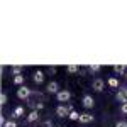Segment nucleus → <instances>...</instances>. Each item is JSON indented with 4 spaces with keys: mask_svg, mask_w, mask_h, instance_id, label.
<instances>
[{
    "mask_svg": "<svg viewBox=\"0 0 127 127\" xmlns=\"http://www.w3.org/2000/svg\"><path fill=\"white\" fill-rule=\"evenodd\" d=\"M73 110H75L73 105H58V107H56V115L61 117V119L69 117V114H71Z\"/></svg>",
    "mask_w": 127,
    "mask_h": 127,
    "instance_id": "nucleus-1",
    "label": "nucleus"
},
{
    "mask_svg": "<svg viewBox=\"0 0 127 127\" xmlns=\"http://www.w3.org/2000/svg\"><path fill=\"white\" fill-rule=\"evenodd\" d=\"M31 95H32V90L31 88H27L26 85L24 87H19V90H17V98L24 100V98H31Z\"/></svg>",
    "mask_w": 127,
    "mask_h": 127,
    "instance_id": "nucleus-2",
    "label": "nucleus"
},
{
    "mask_svg": "<svg viewBox=\"0 0 127 127\" xmlns=\"http://www.w3.org/2000/svg\"><path fill=\"white\" fill-rule=\"evenodd\" d=\"M69 98H71V92H69V90H61L58 95H56V100H58L59 103H64V102H68Z\"/></svg>",
    "mask_w": 127,
    "mask_h": 127,
    "instance_id": "nucleus-3",
    "label": "nucleus"
},
{
    "mask_svg": "<svg viewBox=\"0 0 127 127\" xmlns=\"http://www.w3.org/2000/svg\"><path fill=\"white\" fill-rule=\"evenodd\" d=\"M46 92H48V93H54V95H58L59 92H61V88H59V85L56 83V81H49L48 85H46Z\"/></svg>",
    "mask_w": 127,
    "mask_h": 127,
    "instance_id": "nucleus-4",
    "label": "nucleus"
},
{
    "mask_svg": "<svg viewBox=\"0 0 127 127\" xmlns=\"http://www.w3.org/2000/svg\"><path fill=\"white\" fill-rule=\"evenodd\" d=\"M92 88L95 90V92H103V88H105V81L102 78H95L92 81Z\"/></svg>",
    "mask_w": 127,
    "mask_h": 127,
    "instance_id": "nucleus-5",
    "label": "nucleus"
},
{
    "mask_svg": "<svg viewBox=\"0 0 127 127\" xmlns=\"http://www.w3.org/2000/svg\"><path fill=\"white\" fill-rule=\"evenodd\" d=\"M81 103H83V107H85V108H93L95 100H93V97H92V95H85V97H83V100H81Z\"/></svg>",
    "mask_w": 127,
    "mask_h": 127,
    "instance_id": "nucleus-6",
    "label": "nucleus"
},
{
    "mask_svg": "<svg viewBox=\"0 0 127 127\" xmlns=\"http://www.w3.org/2000/svg\"><path fill=\"white\" fill-rule=\"evenodd\" d=\"M93 115H92V114H88V112H85V114H81V115H80V120L78 122H81V124H90V122H93Z\"/></svg>",
    "mask_w": 127,
    "mask_h": 127,
    "instance_id": "nucleus-7",
    "label": "nucleus"
},
{
    "mask_svg": "<svg viewBox=\"0 0 127 127\" xmlns=\"http://www.w3.org/2000/svg\"><path fill=\"white\" fill-rule=\"evenodd\" d=\"M115 97H117V100H120L122 103H127V88H120Z\"/></svg>",
    "mask_w": 127,
    "mask_h": 127,
    "instance_id": "nucleus-8",
    "label": "nucleus"
},
{
    "mask_svg": "<svg viewBox=\"0 0 127 127\" xmlns=\"http://www.w3.org/2000/svg\"><path fill=\"white\" fill-rule=\"evenodd\" d=\"M32 80H34V83H42L44 81V73L41 71V69H37V71H34V75H32Z\"/></svg>",
    "mask_w": 127,
    "mask_h": 127,
    "instance_id": "nucleus-9",
    "label": "nucleus"
},
{
    "mask_svg": "<svg viewBox=\"0 0 127 127\" xmlns=\"http://www.w3.org/2000/svg\"><path fill=\"white\" fill-rule=\"evenodd\" d=\"M22 115H24V107H22V105H19V107H15V108H14L12 119H15V117H22Z\"/></svg>",
    "mask_w": 127,
    "mask_h": 127,
    "instance_id": "nucleus-10",
    "label": "nucleus"
},
{
    "mask_svg": "<svg viewBox=\"0 0 127 127\" xmlns=\"http://www.w3.org/2000/svg\"><path fill=\"white\" fill-rule=\"evenodd\" d=\"M114 71H115L117 75H126V73H127V68L124 66V64H115V66H114Z\"/></svg>",
    "mask_w": 127,
    "mask_h": 127,
    "instance_id": "nucleus-11",
    "label": "nucleus"
},
{
    "mask_svg": "<svg viewBox=\"0 0 127 127\" xmlns=\"http://www.w3.org/2000/svg\"><path fill=\"white\" fill-rule=\"evenodd\" d=\"M39 119V114H37V110H32L29 115H27V122H36Z\"/></svg>",
    "mask_w": 127,
    "mask_h": 127,
    "instance_id": "nucleus-12",
    "label": "nucleus"
},
{
    "mask_svg": "<svg viewBox=\"0 0 127 127\" xmlns=\"http://www.w3.org/2000/svg\"><path fill=\"white\" fill-rule=\"evenodd\" d=\"M24 81H26V78H24L22 75L14 76V83H15V85H19V87H24Z\"/></svg>",
    "mask_w": 127,
    "mask_h": 127,
    "instance_id": "nucleus-13",
    "label": "nucleus"
},
{
    "mask_svg": "<svg viewBox=\"0 0 127 127\" xmlns=\"http://www.w3.org/2000/svg\"><path fill=\"white\" fill-rule=\"evenodd\" d=\"M88 71H90V73H98V71H100V64H90Z\"/></svg>",
    "mask_w": 127,
    "mask_h": 127,
    "instance_id": "nucleus-14",
    "label": "nucleus"
},
{
    "mask_svg": "<svg viewBox=\"0 0 127 127\" xmlns=\"http://www.w3.org/2000/svg\"><path fill=\"white\" fill-rule=\"evenodd\" d=\"M108 85L112 88H117L119 87V80L117 78H108Z\"/></svg>",
    "mask_w": 127,
    "mask_h": 127,
    "instance_id": "nucleus-15",
    "label": "nucleus"
},
{
    "mask_svg": "<svg viewBox=\"0 0 127 127\" xmlns=\"http://www.w3.org/2000/svg\"><path fill=\"white\" fill-rule=\"evenodd\" d=\"M78 64H69L68 68H66V71H68V73H76V71H78Z\"/></svg>",
    "mask_w": 127,
    "mask_h": 127,
    "instance_id": "nucleus-16",
    "label": "nucleus"
},
{
    "mask_svg": "<svg viewBox=\"0 0 127 127\" xmlns=\"http://www.w3.org/2000/svg\"><path fill=\"white\" fill-rule=\"evenodd\" d=\"M80 115H81V114H78L76 110H73V112L69 114V119H71V120H80Z\"/></svg>",
    "mask_w": 127,
    "mask_h": 127,
    "instance_id": "nucleus-17",
    "label": "nucleus"
},
{
    "mask_svg": "<svg viewBox=\"0 0 127 127\" xmlns=\"http://www.w3.org/2000/svg\"><path fill=\"white\" fill-rule=\"evenodd\" d=\"M7 100H9V98H7V93H5V92H2V95H0V103H2V105H5V103H7Z\"/></svg>",
    "mask_w": 127,
    "mask_h": 127,
    "instance_id": "nucleus-18",
    "label": "nucleus"
},
{
    "mask_svg": "<svg viewBox=\"0 0 127 127\" xmlns=\"http://www.w3.org/2000/svg\"><path fill=\"white\" fill-rule=\"evenodd\" d=\"M20 71H22V68H20V66H14V68H12V73H14L15 76H17V75H20Z\"/></svg>",
    "mask_w": 127,
    "mask_h": 127,
    "instance_id": "nucleus-19",
    "label": "nucleus"
},
{
    "mask_svg": "<svg viewBox=\"0 0 127 127\" xmlns=\"http://www.w3.org/2000/svg\"><path fill=\"white\" fill-rule=\"evenodd\" d=\"M3 127H17V124H15L14 120H7V124H5Z\"/></svg>",
    "mask_w": 127,
    "mask_h": 127,
    "instance_id": "nucleus-20",
    "label": "nucleus"
},
{
    "mask_svg": "<svg viewBox=\"0 0 127 127\" xmlns=\"http://www.w3.org/2000/svg\"><path fill=\"white\" fill-rule=\"evenodd\" d=\"M115 127H127V122L126 120H119L117 124H115Z\"/></svg>",
    "mask_w": 127,
    "mask_h": 127,
    "instance_id": "nucleus-21",
    "label": "nucleus"
},
{
    "mask_svg": "<svg viewBox=\"0 0 127 127\" xmlns=\"http://www.w3.org/2000/svg\"><path fill=\"white\" fill-rule=\"evenodd\" d=\"M120 112L127 115V103H122V107H120Z\"/></svg>",
    "mask_w": 127,
    "mask_h": 127,
    "instance_id": "nucleus-22",
    "label": "nucleus"
},
{
    "mask_svg": "<svg viewBox=\"0 0 127 127\" xmlns=\"http://www.w3.org/2000/svg\"><path fill=\"white\" fill-rule=\"evenodd\" d=\"M48 73H49V75H54V73H56V68H49Z\"/></svg>",
    "mask_w": 127,
    "mask_h": 127,
    "instance_id": "nucleus-23",
    "label": "nucleus"
},
{
    "mask_svg": "<svg viewBox=\"0 0 127 127\" xmlns=\"http://www.w3.org/2000/svg\"><path fill=\"white\" fill-rule=\"evenodd\" d=\"M126 78H127V73H126Z\"/></svg>",
    "mask_w": 127,
    "mask_h": 127,
    "instance_id": "nucleus-24",
    "label": "nucleus"
},
{
    "mask_svg": "<svg viewBox=\"0 0 127 127\" xmlns=\"http://www.w3.org/2000/svg\"><path fill=\"white\" fill-rule=\"evenodd\" d=\"M58 127H61V126H58Z\"/></svg>",
    "mask_w": 127,
    "mask_h": 127,
    "instance_id": "nucleus-25",
    "label": "nucleus"
}]
</instances>
